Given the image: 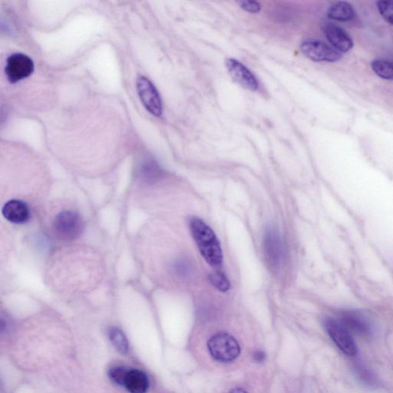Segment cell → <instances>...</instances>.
<instances>
[{
  "label": "cell",
  "mask_w": 393,
  "mask_h": 393,
  "mask_svg": "<svg viewBox=\"0 0 393 393\" xmlns=\"http://www.w3.org/2000/svg\"><path fill=\"white\" fill-rule=\"evenodd\" d=\"M207 349L216 361L223 363L233 362L240 353L237 339L226 333H219L210 338Z\"/></svg>",
  "instance_id": "7a4b0ae2"
},
{
  "label": "cell",
  "mask_w": 393,
  "mask_h": 393,
  "mask_svg": "<svg viewBox=\"0 0 393 393\" xmlns=\"http://www.w3.org/2000/svg\"><path fill=\"white\" fill-rule=\"evenodd\" d=\"M264 251L268 265L278 269L283 260V245L278 231L267 228L264 238Z\"/></svg>",
  "instance_id": "ba28073f"
},
{
  "label": "cell",
  "mask_w": 393,
  "mask_h": 393,
  "mask_svg": "<svg viewBox=\"0 0 393 393\" xmlns=\"http://www.w3.org/2000/svg\"><path fill=\"white\" fill-rule=\"evenodd\" d=\"M123 386L130 393H146L148 388V379L146 373L140 370H128Z\"/></svg>",
  "instance_id": "4fadbf2b"
},
{
  "label": "cell",
  "mask_w": 393,
  "mask_h": 393,
  "mask_svg": "<svg viewBox=\"0 0 393 393\" xmlns=\"http://www.w3.org/2000/svg\"><path fill=\"white\" fill-rule=\"evenodd\" d=\"M239 5L240 8L242 10L250 13H254V14H256V13H259L261 10V5L257 1H250V0H241V1L237 2Z\"/></svg>",
  "instance_id": "ffe728a7"
},
{
  "label": "cell",
  "mask_w": 393,
  "mask_h": 393,
  "mask_svg": "<svg viewBox=\"0 0 393 393\" xmlns=\"http://www.w3.org/2000/svg\"><path fill=\"white\" fill-rule=\"evenodd\" d=\"M324 34L331 47L339 54H346L353 47V41L348 32L335 24H325Z\"/></svg>",
  "instance_id": "8fae6325"
},
{
  "label": "cell",
  "mask_w": 393,
  "mask_h": 393,
  "mask_svg": "<svg viewBox=\"0 0 393 393\" xmlns=\"http://www.w3.org/2000/svg\"><path fill=\"white\" fill-rule=\"evenodd\" d=\"M371 67L375 74L385 80H393V62L386 60H373Z\"/></svg>",
  "instance_id": "9a60e30c"
},
{
  "label": "cell",
  "mask_w": 393,
  "mask_h": 393,
  "mask_svg": "<svg viewBox=\"0 0 393 393\" xmlns=\"http://www.w3.org/2000/svg\"><path fill=\"white\" fill-rule=\"evenodd\" d=\"M325 327L333 341L347 356H355L357 348L351 334L339 319H328L326 320Z\"/></svg>",
  "instance_id": "5b68a950"
},
{
  "label": "cell",
  "mask_w": 393,
  "mask_h": 393,
  "mask_svg": "<svg viewBox=\"0 0 393 393\" xmlns=\"http://www.w3.org/2000/svg\"><path fill=\"white\" fill-rule=\"evenodd\" d=\"M377 5L384 21L393 25V0H379Z\"/></svg>",
  "instance_id": "e0dca14e"
},
{
  "label": "cell",
  "mask_w": 393,
  "mask_h": 393,
  "mask_svg": "<svg viewBox=\"0 0 393 393\" xmlns=\"http://www.w3.org/2000/svg\"><path fill=\"white\" fill-rule=\"evenodd\" d=\"M228 393H248V392L241 388H235L233 389L232 391L229 392Z\"/></svg>",
  "instance_id": "603a6c76"
},
{
  "label": "cell",
  "mask_w": 393,
  "mask_h": 393,
  "mask_svg": "<svg viewBox=\"0 0 393 393\" xmlns=\"http://www.w3.org/2000/svg\"><path fill=\"white\" fill-rule=\"evenodd\" d=\"M210 280L212 284L221 292H226L230 288V282L224 273L222 272H215L210 276Z\"/></svg>",
  "instance_id": "ac0fdd59"
},
{
  "label": "cell",
  "mask_w": 393,
  "mask_h": 393,
  "mask_svg": "<svg viewBox=\"0 0 393 393\" xmlns=\"http://www.w3.org/2000/svg\"><path fill=\"white\" fill-rule=\"evenodd\" d=\"M254 359L256 360L257 362L262 363L265 361L266 359V355L265 352L263 351H258L255 352L254 355Z\"/></svg>",
  "instance_id": "7402d4cb"
},
{
  "label": "cell",
  "mask_w": 393,
  "mask_h": 393,
  "mask_svg": "<svg viewBox=\"0 0 393 393\" xmlns=\"http://www.w3.org/2000/svg\"><path fill=\"white\" fill-rule=\"evenodd\" d=\"M2 214L6 220L16 225L24 224L30 218L28 205L21 200H11L6 202L3 207Z\"/></svg>",
  "instance_id": "7c38bea8"
},
{
  "label": "cell",
  "mask_w": 393,
  "mask_h": 393,
  "mask_svg": "<svg viewBox=\"0 0 393 393\" xmlns=\"http://www.w3.org/2000/svg\"><path fill=\"white\" fill-rule=\"evenodd\" d=\"M327 15L333 21L339 22H349L356 16V12L352 5L347 2L339 1L333 4Z\"/></svg>",
  "instance_id": "5bb4252c"
},
{
  "label": "cell",
  "mask_w": 393,
  "mask_h": 393,
  "mask_svg": "<svg viewBox=\"0 0 393 393\" xmlns=\"http://www.w3.org/2000/svg\"><path fill=\"white\" fill-rule=\"evenodd\" d=\"M226 67L234 80L242 87L252 91H256L259 89V82L252 71L234 58H228L226 60Z\"/></svg>",
  "instance_id": "30bf717a"
},
{
  "label": "cell",
  "mask_w": 393,
  "mask_h": 393,
  "mask_svg": "<svg viewBox=\"0 0 393 393\" xmlns=\"http://www.w3.org/2000/svg\"><path fill=\"white\" fill-rule=\"evenodd\" d=\"M137 90L144 106L149 113L161 117L163 113L161 98L153 83L146 77L140 76L137 80Z\"/></svg>",
  "instance_id": "52a82bcc"
},
{
  "label": "cell",
  "mask_w": 393,
  "mask_h": 393,
  "mask_svg": "<svg viewBox=\"0 0 393 393\" xmlns=\"http://www.w3.org/2000/svg\"><path fill=\"white\" fill-rule=\"evenodd\" d=\"M190 228L199 251L207 263L219 267L223 261V253L219 241L212 229L198 218L190 221Z\"/></svg>",
  "instance_id": "6da1fadb"
},
{
  "label": "cell",
  "mask_w": 393,
  "mask_h": 393,
  "mask_svg": "<svg viewBox=\"0 0 393 393\" xmlns=\"http://www.w3.org/2000/svg\"><path fill=\"white\" fill-rule=\"evenodd\" d=\"M175 268L177 273L181 275V276H186L190 271V266L186 260H179L177 262Z\"/></svg>",
  "instance_id": "44dd1931"
},
{
  "label": "cell",
  "mask_w": 393,
  "mask_h": 393,
  "mask_svg": "<svg viewBox=\"0 0 393 393\" xmlns=\"http://www.w3.org/2000/svg\"><path fill=\"white\" fill-rule=\"evenodd\" d=\"M34 71V62L26 55L12 54L6 60L5 74L9 82L12 84L30 77Z\"/></svg>",
  "instance_id": "8992f818"
},
{
  "label": "cell",
  "mask_w": 393,
  "mask_h": 393,
  "mask_svg": "<svg viewBox=\"0 0 393 393\" xmlns=\"http://www.w3.org/2000/svg\"><path fill=\"white\" fill-rule=\"evenodd\" d=\"M300 50L306 58L316 63H336L342 57L330 45L316 39H308L301 43Z\"/></svg>",
  "instance_id": "277c9868"
},
{
  "label": "cell",
  "mask_w": 393,
  "mask_h": 393,
  "mask_svg": "<svg viewBox=\"0 0 393 393\" xmlns=\"http://www.w3.org/2000/svg\"><path fill=\"white\" fill-rule=\"evenodd\" d=\"M54 225L58 235L67 240L80 237L84 231V223L80 215L73 211H64L58 214Z\"/></svg>",
  "instance_id": "3957f363"
},
{
  "label": "cell",
  "mask_w": 393,
  "mask_h": 393,
  "mask_svg": "<svg viewBox=\"0 0 393 393\" xmlns=\"http://www.w3.org/2000/svg\"><path fill=\"white\" fill-rule=\"evenodd\" d=\"M128 370L124 368H114L109 371V377L113 382L120 385H124V379Z\"/></svg>",
  "instance_id": "d6986e66"
},
{
  "label": "cell",
  "mask_w": 393,
  "mask_h": 393,
  "mask_svg": "<svg viewBox=\"0 0 393 393\" xmlns=\"http://www.w3.org/2000/svg\"><path fill=\"white\" fill-rule=\"evenodd\" d=\"M109 338L115 348L122 353H126L128 350V343L124 333L117 328H111L109 330Z\"/></svg>",
  "instance_id": "2e32d148"
},
{
  "label": "cell",
  "mask_w": 393,
  "mask_h": 393,
  "mask_svg": "<svg viewBox=\"0 0 393 393\" xmlns=\"http://www.w3.org/2000/svg\"><path fill=\"white\" fill-rule=\"evenodd\" d=\"M350 332L362 336H369L372 333V324L370 317L363 311L350 310L340 313L339 319Z\"/></svg>",
  "instance_id": "9c48e42d"
}]
</instances>
